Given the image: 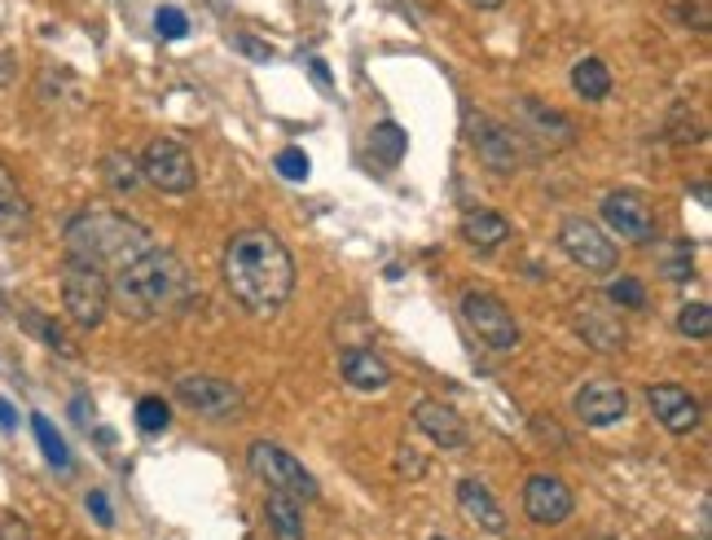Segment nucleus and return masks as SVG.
I'll use <instances>...</instances> for the list:
<instances>
[{
  "label": "nucleus",
  "mask_w": 712,
  "mask_h": 540,
  "mask_svg": "<svg viewBox=\"0 0 712 540\" xmlns=\"http://www.w3.org/2000/svg\"><path fill=\"white\" fill-rule=\"evenodd\" d=\"M225 291L251 317H273L295 295V259L268 228H246L225 246Z\"/></svg>",
  "instance_id": "1"
},
{
  "label": "nucleus",
  "mask_w": 712,
  "mask_h": 540,
  "mask_svg": "<svg viewBox=\"0 0 712 540\" xmlns=\"http://www.w3.org/2000/svg\"><path fill=\"white\" fill-rule=\"evenodd\" d=\"M190 295H194L190 268L167 246H150L132 255L128 264H119L115 282H111V304L136 325L176 317L190 304Z\"/></svg>",
  "instance_id": "2"
},
{
  "label": "nucleus",
  "mask_w": 712,
  "mask_h": 540,
  "mask_svg": "<svg viewBox=\"0 0 712 540\" xmlns=\"http://www.w3.org/2000/svg\"><path fill=\"white\" fill-rule=\"evenodd\" d=\"M62 242H67V259H80V264H93V268H111V264H128L132 255L150 251L154 237L145 224H136L132 216H123L115 207H84L67 220L62 228Z\"/></svg>",
  "instance_id": "3"
},
{
  "label": "nucleus",
  "mask_w": 712,
  "mask_h": 540,
  "mask_svg": "<svg viewBox=\"0 0 712 540\" xmlns=\"http://www.w3.org/2000/svg\"><path fill=\"white\" fill-rule=\"evenodd\" d=\"M62 308L80 329H98L111 313V277L93 264L67 259L62 264Z\"/></svg>",
  "instance_id": "4"
},
{
  "label": "nucleus",
  "mask_w": 712,
  "mask_h": 540,
  "mask_svg": "<svg viewBox=\"0 0 712 540\" xmlns=\"http://www.w3.org/2000/svg\"><path fill=\"white\" fill-rule=\"evenodd\" d=\"M246 466H251L255 479L268 483V492H286V497H295V501H317V479H313V475L304 470V461L291 457L282 444L255 439V444L246 448Z\"/></svg>",
  "instance_id": "5"
},
{
  "label": "nucleus",
  "mask_w": 712,
  "mask_h": 540,
  "mask_svg": "<svg viewBox=\"0 0 712 540\" xmlns=\"http://www.w3.org/2000/svg\"><path fill=\"white\" fill-rule=\"evenodd\" d=\"M141 176L159 190V194H190L199 185V167H194V154L172 141V136H154L141 154Z\"/></svg>",
  "instance_id": "6"
},
{
  "label": "nucleus",
  "mask_w": 712,
  "mask_h": 540,
  "mask_svg": "<svg viewBox=\"0 0 712 540\" xmlns=\"http://www.w3.org/2000/svg\"><path fill=\"white\" fill-rule=\"evenodd\" d=\"M176 400L199 414V418H212V422H230L242 414V391H237L230 378H212V374H185L176 378Z\"/></svg>",
  "instance_id": "7"
},
{
  "label": "nucleus",
  "mask_w": 712,
  "mask_h": 540,
  "mask_svg": "<svg viewBox=\"0 0 712 540\" xmlns=\"http://www.w3.org/2000/svg\"><path fill=\"white\" fill-rule=\"evenodd\" d=\"M598 212H602V224H607L616 237H624V242H633V246H651L655 233H660L655 207H651L647 194H638V190H611Z\"/></svg>",
  "instance_id": "8"
},
{
  "label": "nucleus",
  "mask_w": 712,
  "mask_h": 540,
  "mask_svg": "<svg viewBox=\"0 0 712 540\" xmlns=\"http://www.w3.org/2000/svg\"><path fill=\"white\" fill-rule=\"evenodd\" d=\"M462 317H467V325L479 334V343H488L492 351H515V347H519V322H515V313H510L497 295L467 291V295H462Z\"/></svg>",
  "instance_id": "9"
},
{
  "label": "nucleus",
  "mask_w": 712,
  "mask_h": 540,
  "mask_svg": "<svg viewBox=\"0 0 712 540\" xmlns=\"http://www.w3.org/2000/svg\"><path fill=\"white\" fill-rule=\"evenodd\" d=\"M559 246H563V255H568L577 268H586V273H611V268H616V255H620V251L611 246V237L586 216L563 220Z\"/></svg>",
  "instance_id": "10"
},
{
  "label": "nucleus",
  "mask_w": 712,
  "mask_h": 540,
  "mask_svg": "<svg viewBox=\"0 0 712 540\" xmlns=\"http://www.w3.org/2000/svg\"><path fill=\"white\" fill-rule=\"evenodd\" d=\"M572 325H577V334L590 343L593 351H602V356H620L624 343H629L624 317L607 299H577L572 304Z\"/></svg>",
  "instance_id": "11"
},
{
  "label": "nucleus",
  "mask_w": 712,
  "mask_h": 540,
  "mask_svg": "<svg viewBox=\"0 0 712 540\" xmlns=\"http://www.w3.org/2000/svg\"><path fill=\"white\" fill-rule=\"evenodd\" d=\"M572 510H577V492H572L559 475H532V479L523 483V514H528L532 523L559 528V523L572 519Z\"/></svg>",
  "instance_id": "12"
},
{
  "label": "nucleus",
  "mask_w": 712,
  "mask_h": 540,
  "mask_svg": "<svg viewBox=\"0 0 712 540\" xmlns=\"http://www.w3.org/2000/svg\"><path fill=\"white\" fill-rule=\"evenodd\" d=\"M467 128H471V150L479 154V163H488L492 172H515L519 167V132H510L506 123L497 119H475L467 114Z\"/></svg>",
  "instance_id": "13"
},
{
  "label": "nucleus",
  "mask_w": 712,
  "mask_h": 540,
  "mask_svg": "<svg viewBox=\"0 0 712 540\" xmlns=\"http://www.w3.org/2000/svg\"><path fill=\"white\" fill-rule=\"evenodd\" d=\"M647 400H651L655 422L669 435L700 431V400H695L682 383H651V387H647Z\"/></svg>",
  "instance_id": "14"
},
{
  "label": "nucleus",
  "mask_w": 712,
  "mask_h": 540,
  "mask_svg": "<svg viewBox=\"0 0 712 540\" xmlns=\"http://www.w3.org/2000/svg\"><path fill=\"white\" fill-rule=\"evenodd\" d=\"M572 409H577V418H581L586 427L602 431V427H616V422L629 414V396H624V387H620V383H611V378H593V383H586V387L577 391Z\"/></svg>",
  "instance_id": "15"
},
{
  "label": "nucleus",
  "mask_w": 712,
  "mask_h": 540,
  "mask_svg": "<svg viewBox=\"0 0 712 540\" xmlns=\"http://www.w3.org/2000/svg\"><path fill=\"white\" fill-rule=\"evenodd\" d=\"M414 422L436 448H467V439H471L462 414L454 405H445V400H418L414 405Z\"/></svg>",
  "instance_id": "16"
},
{
  "label": "nucleus",
  "mask_w": 712,
  "mask_h": 540,
  "mask_svg": "<svg viewBox=\"0 0 712 540\" xmlns=\"http://www.w3.org/2000/svg\"><path fill=\"white\" fill-rule=\"evenodd\" d=\"M339 374H344L348 387L365 391V396L391 387V365H387L378 351H369V347H344V351H339Z\"/></svg>",
  "instance_id": "17"
},
{
  "label": "nucleus",
  "mask_w": 712,
  "mask_h": 540,
  "mask_svg": "<svg viewBox=\"0 0 712 540\" xmlns=\"http://www.w3.org/2000/svg\"><path fill=\"white\" fill-rule=\"evenodd\" d=\"M458 506H462V514L471 519L475 528H484L488 537H506V510L492 501V492L479 479H462L458 483Z\"/></svg>",
  "instance_id": "18"
},
{
  "label": "nucleus",
  "mask_w": 712,
  "mask_h": 540,
  "mask_svg": "<svg viewBox=\"0 0 712 540\" xmlns=\"http://www.w3.org/2000/svg\"><path fill=\"white\" fill-rule=\"evenodd\" d=\"M458 228H462V242L475 246V251H484V255L497 251V246H506L510 233H515L510 220L501 216V212H492V207H475V212H467Z\"/></svg>",
  "instance_id": "19"
},
{
  "label": "nucleus",
  "mask_w": 712,
  "mask_h": 540,
  "mask_svg": "<svg viewBox=\"0 0 712 540\" xmlns=\"http://www.w3.org/2000/svg\"><path fill=\"white\" fill-rule=\"evenodd\" d=\"M304 501L286 497V492H268L264 497V528L273 540H308V528H304Z\"/></svg>",
  "instance_id": "20"
},
{
  "label": "nucleus",
  "mask_w": 712,
  "mask_h": 540,
  "mask_svg": "<svg viewBox=\"0 0 712 540\" xmlns=\"http://www.w3.org/2000/svg\"><path fill=\"white\" fill-rule=\"evenodd\" d=\"M515 106L523 114V123L532 128V136H541L546 145H572V141H577V128H572L563 114H555L550 106H541V102H532V98H519Z\"/></svg>",
  "instance_id": "21"
},
{
  "label": "nucleus",
  "mask_w": 712,
  "mask_h": 540,
  "mask_svg": "<svg viewBox=\"0 0 712 540\" xmlns=\"http://www.w3.org/2000/svg\"><path fill=\"white\" fill-rule=\"evenodd\" d=\"M27 224H31V207H27L13 172L0 163V233L18 237V233H27Z\"/></svg>",
  "instance_id": "22"
},
{
  "label": "nucleus",
  "mask_w": 712,
  "mask_h": 540,
  "mask_svg": "<svg viewBox=\"0 0 712 540\" xmlns=\"http://www.w3.org/2000/svg\"><path fill=\"white\" fill-rule=\"evenodd\" d=\"M572 89H577V98H586V102H607V93H611V71H607V62L581 58V62L572 67Z\"/></svg>",
  "instance_id": "23"
},
{
  "label": "nucleus",
  "mask_w": 712,
  "mask_h": 540,
  "mask_svg": "<svg viewBox=\"0 0 712 540\" xmlns=\"http://www.w3.org/2000/svg\"><path fill=\"white\" fill-rule=\"evenodd\" d=\"M102 176H106V185L115 190V194H136L141 190V163L128 154V150H115V154H106L102 159Z\"/></svg>",
  "instance_id": "24"
},
{
  "label": "nucleus",
  "mask_w": 712,
  "mask_h": 540,
  "mask_svg": "<svg viewBox=\"0 0 712 540\" xmlns=\"http://www.w3.org/2000/svg\"><path fill=\"white\" fill-rule=\"evenodd\" d=\"M405 150H409V136H405L400 123H378V128L369 132V154H374L383 167H396V163L405 159Z\"/></svg>",
  "instance_id": "25"
},
{
  "label": "nucleus",
  "mask_w": 712,
  "mask_h": 540,
  "mask_svg": "<svg viewBox=\"0 0 712 540\" xmlns=\"http://www.w3.org/2000/svg\"><path fill=\"white\" fill-rule=\"evenodd\" d=\"M22 325L35 334V338H44L53 351H62V356H75V343L62 334V325L58 322H49L44 313H35V308H22Z\"/></svg>",
  "instance_id": "26"
},
{
  "label": "nucleus",
  "mask_w": 712,
  "mask_h": 540,
  "mask_svg": "<svg viewBox=\"0 0 712 540\" xmlns=\"http://www.w3.org/2000/svg\"><path fill=\"white\" fill-rule=\"evenodd\" d=\"M31 427H35V439H40V448H44L49 466H53V470H71V452H67L62 435L53 431V422H49L44 414H35V418H31Z\"/></svg>",
  "instance_id": "27"
},
{
  "label": "nucleus",
  "mask_w": 712,
  "mask_h": 540,
  "mask_svg": "<svg viewBox=\"0 0 712 540\" xmlns=\"http://www.w3.org/2000/svg\"><path fill=\"white\" fill-rule=\"evenodd\" d=\"M678 329H682L686 338L704 343L712 334V308L709 304H682V308H678Z\"/></svg>",
  "instance_id": "28"
},
{
  "label": "nucleus",
  "mask_w": 712,
  "mask_h": 540,
  "mask_svg": "<svg viewBox=\"0 0 712 540\" xmlns=\"http://www.w3.org/2000/svg\"><path fill=\"white\" fill-rule=\"evenodd\" d=\"M607 304H616V308H647V286L638 282V277H616L611 286H607Z\"/></svg>",
  "instance_id": "29"
},
{
  "label": "nucleus",
  "mask_w": 712,
  "mask_h": 540,
  "mask_svg": "<svg viewBox=\"0 0 712 540\" xmlns=\"http://www.w3.org/2000/svg\"><path fill=\"white\" fill-rule=\"evenodd\" d=\"M167 422H172V409H167V400H159V396H145V400L136 405V427H141L145 435L167 431Z\"/></svg>",
  "instance_id": "30"
},
{
  "label": "nucleus",
  "mask_w": 712,
  "mask_h": 540,
  "mask_svg": "<svg viewBox=\"0 0 712 540\" xmlns=\"http://www.w3.org/2000/svg\"><path fill=\"white\" fill-rule=\"evenodd\" d=\"M664 273H669V282H691L695 277V251H691V242H673V255L664 259Z\"/></svg>",
  "instance_id": "31"
},
{
  "label": "nucleus",
  "mask_w": 712,
  "mask_h": 540,
  "mask_svg": "<svg viewBox=\"0 0 712 540\" xmlns=\"http://www.w3.org/2000/svg\"><path fill=\"white\" fill-rule=\"evenodd\" d=\"M154 31H159L163 40H181V35H190V18H185L181 9H172V4H163V9L154 13Z\"/></svg>",
  "instance_id": "32"
},
{
  "label": "nucleus",
  "mask_w": 712,
  "mask_h": 540,
  "mask_svg": "<svg viewBox=\"0 0 712 540\" xmlns=\"http://www.w3.org/2000/svg\"><path fill=\"white\" fill-rule=\"evenodd\" d=\"M277 172H282L286 181H308L313 167H308V154H304V150H282V154H277Z\"/></svg>",
  "instance_id": "33"
},
{
  "label": "nucleus",
  "mask_w": 712,
  "mask_h": 540,
  "mask_svg": "<svg viewBox=\"0 0 712 540\" xmlns=\"http://www.w3.org/2000/svg\"><path fill=\"white\" fill-rule=\"evenodd\" d=\"M396 466H400V475H409V479H423V475H427L423 452H418V448H409V444H400V448H396Z\"/></svg>",
  "instance_id": "34"
},
{
  "label": "nucleus",
  "mask_w": 712,
  "mask_h": 540,
  "mask_svg": "<svg viewBox=\"0 0 712 540\" xmlns=\"http://www.w3.org/2000/svg\"><path fill=\"white\" fill-rule=\"evenodd\" d=\"M89 514H93L102 528H115V510H111L106 492H89Z\"/></svg>",
  "instance_id": "35"
},
{
  "label": "nucleus",
  "mask_w": 712,
  "mask_h": 540,
  "mask_svg": "<svg viewBox=\"0 0 712 540\" xmlns=\"http://www.w3.org/2000/svg\"><path fill=\"white\" fill-rule=\"evenodd\" d=\"M234 44L242 49V53H246V58H260V62H268V58H273V49H268V44H260L251 31H237Z\"/></svg>",
  "instance_id": "36"
},
{
  "label": "nucleus",
  "mask_w": 712,
  "mask_h": 540,
  "mask_svg": "<svg viewBox=\"0 0 712 540\" xmlns=\"http://www.w3.org/2000/svg\"><path fill=\"white\" fill-rule=\"evenodd\" d=\"M308 71H313V84H317L322 93H330V71H326V62H322V58H313V62H308Z\"/></svg>",
  "instance_id": "37"
},
{
  "label": "nucleus",
  "mask_w": 712,
  "mask_h": 540,
  "mask_svg": "<svg viewBox=\"0 0 712 540\" xmlns=\"http://www.w3.org/2000/svg\"><path fill=\"white\" fill-rule=\"evenodd\" d=\"M13 71H18L13 53H4V49H0V89H9V84H13Z\"/></svg>",
  "instance_id": "38"
},
{
  "label": "nucleus",
  "mask_w": 712,
  "mask_h": 540,
  "mask_svg": "<svg viewBox=\"0 0 712 540\" xmlns=\"http://www.w3.org/2000/svg\"><path fill=\"white\" fill-rule=\"evenodd\" d=\"M0 540H31V537H27V523H18V519H9V523L0 528Z\"/></svg>",
  "instance_id": "39"
},
{
  "label": "nucleus",
  "mask_w": 712,
  "mask_h": 540,
  "mask_svg": "<svg viewBox=\"0 0 712 540\" xmlns=\"http://www.w3.org/2000/svg\"><path fill=\"white\" fill-rule=\"evenodd\" d=\"M0 427H4V431H13V427H18V414H13V405H9V400H0Z\"/></svg>",
  "instance_id": "40"
},
{
  "label": "nucleus",
  "mask_w": 712,
  "mask_h": 540,
  "mask_svg": "<svg viewBox=\"0 0 712 540\" xmlns=\"http://www.w3.org/2000/svg\"><path fill=\"white\" fill-rule=\"evenodd\" d=\"M475 9H497V4H501V0H471Z\"/></svg>",
  "instance_id": "41"
},
{
  "label": "nucleus",
  "mask_w": 712,
  "mask_h": 540,
  "mask_svg": "<svg viewBox=\"0 0 712 540\" xmlns=\"http://www.w3.org/2000/svg\"><path fill=\"white\" fill-rule=\"evenodd\" d=\"M590 540H611V537H590Z\"/></svg>",
  "instance_id": "42"
},
{
  "label": "nucleus",
  "mask_w": 712,
  "mask_h": 540,
  "mask_svg": "<svg viewBox=\"0 0 712 540\" xmlns=\"http://www.w3.org/2000/svg\"><path fill=\"white\" fill-rule=\"evenodd\" d=\"M436 540H445V537H436Z\"/></svg>",
  "instance_id": "43"
}]
</instances>
